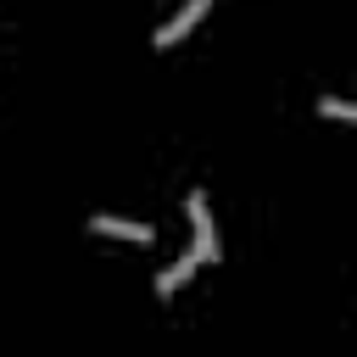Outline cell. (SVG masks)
Instances as JSON below:
<instances>
[{
	"mask_svg": "<svg viewBox=\"0 0 357 357\" xmlns=\"http://www.w3.org/2000/svg\"><path fill=\"white\" fill-rule=\"evenodd\" d=\"M318 112H324V117H335V123H351V117H357V106H346V100H335V95H324V100H318Z\"/></svg>",
	"mask_w": 357,
	"mask_h": 357,
	"instance_id": "5",
	"label": "cell"
},
{
	"mask_svg": "<svg viewBox=\"0 0 357 357\" xmlns=\"http://www.w3.org/2000/svg\"><path fill=\"white\" fill-rule=\"evenodd\" d=\"M190 229H195V262H212L223 245H218V229H212V212H206V195H190Z\"/></svg>",
	"mask_w": 357,
	"mask_h": 357,
	"instance_id": "1",
	"label": "cell"
},
{
	"mask_svg": "<svg viewBox=\"0 0 357 357\" xmlns=\"http://www.w3.org/2000/svg\"><path fill=\"white\" fill-rule=\"evenodd\" d=\"M190 273H195V257H178L173 268H162V273H156V296H173V290H178Z\"/></svg>",
	"mask_w": 357,
	"mask_h": 357,
	"instance_id": "4",
	"label": "cell"
},
{
	"mask_svg": "<svg viewBox=\"0 0 357 357\" xmlns=\"http://www.w3.org/2000/svg\"><path fill=\"white\" fill-rule=\"evenodd\" d=\"M89 234H117V240L151 245V229H145V223H134V218H112V212H95V218H89Z\"/></svg>",
	"mask_w": 357,
	"mask_h": 357,
	"instance_id": "3",
	"label": "cell"
},
{
	"mask_svg": "<svg viewBox=\"0 0 357 357\" xmlns=\"http://www.w3.org/2000/svg\"><path fill=\"white\" fill-rule=\"evenodd\" d=\"M206 6H212V0H184V6H178V17H167V22L156 28V50H173V45H178V39L206 17Z\"/></svg>",
	"mask_w": 357,
	"mask_h": 357,
	"instance_id": "2",
	"label": "cell"
}]
</instances>
